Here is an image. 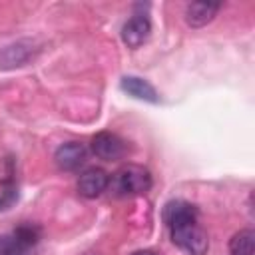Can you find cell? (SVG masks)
<instances>
[{
    "mask_svg": "<svg viewBox=\"0 0 255 255\" xmlns=\"http://www.w3.org/2000/svg\"><path fill=\"white\" fill-rule=\"evenodd\" d=\"M189 219H197V209L183 199H173L169 203H165L163 207V221L167 227H173L177 223L189 221Z\"/></svg>",
    "mask_w": 255,
    "mask_h": 255,
    "instance_id": "obj_10",
    "label": "cell"
},
{
    "mask_svg": "<svg viewBox=\"0 0 255 255\" xmlns=\"http://www.w3.org/2000/svg\"><path fill=\"white\" fill-rule=\"evenodd\" d=\"M86 157H88V149L80 141H66L54 153L56 165L64 171H76L80 165H84Z\"/></svg>",
    "mask_w": 255,
    "mask_h": 255,
    "instance_id": "obj_7",
    "label": "cell"
},
{
    "mask_svg": "<svg viewBox=\"0 0 255 255\" xmlns=\"http://www.w3.org/2000/svg\"><path fill=\"white\" fill-rule=\"evenodd\" d=\"M92 151L96 157H100L104 161H116V159H122L126 155L128 147H126V141L118 133L100 131L92 139Z\"/></svg>",
    "mask_w": 255,
    "mask_h": 255,
    "instance_id": "obj_4",
    "label": "cell"
},
{
    "mask_svg": "<svg viewBox=\"0 0 255 255\" xmlns=\"http://www.w3.org/2000/svg\"><path fill=\"white\" fill-rule=\"evenodd\" d=\"M253 229H241L237 231L229 241V253L231 255H253Z\"/></svg>",
    "mask_w": 255,
    "mask_h": 255,
    "instance_id": "obj_11",
    "label": "cell"
},
{
    "mask_svg": "<svg viewBox=\"0 0 255 255\" xmlns=\"http://www.w3.org/2000/svg\"><path fill=\"white\" fill-rule=\"evenodd\" d=\"M131 255H155V253L149 251V249H141V251H135V253H131Z\"/></svg>",
    "mask_w": 255,
    "mask_h": 255,
    "instance_id": "obj_13",
    "label": "cell"
},
{
    "mask_svg": "<svg viewBox=\"0 0 255 255\" xmlns=\"http://www.w3.org/2000/svg\"><path fill=\"white\" fill-rule=\"evenodd\" d=\"M120 86H122V90L126 94H129L135 100H143V102H149V104H157L159 102V96H157L155 88L147 80H143V78L124 76L122 82H120Z\"/></svg>",
    "mask_w": 255,
    "mask_h": 255,
    "instance_id": "obj_9",
    "label": "cell"
},
{
    "mask_svg": "<svg viewBox=\"0 0 255 255\" xmlns=\"http://www.w3.org/2000/svg\"><path fill=\"white\" fill-rule=\"evenodd\" d=\"M219 8H221L219 2H191L185 8V22L191 28H201L215 18Z\"/></svg>",
    "mask_w": 255,
    "mask_h": 255,
    "instance_id": "obj_8",
    "label": "cell"
},
{
    "mask_svg": "<svg viewBox=\"0 0 255 255\" xmlns=\"http://www.w3.org/2000/svg\"><path fill=\"white\" fill-rule=\"evenodd\" d=\"M112 183L120 195H139L149 191L153 179L147 167L137 163H128L116 171Z\"/></svg>",
    "mask_w": 255,
    "mask_h": 255,
    "instance_id": "obj_2",
    "label": "cell"
},
{
    "mask_svg": "<svg viewBox=\"0 0 255 255\" xmlns=\"http://www.w3.org/2000/svg\"><path fill=\"white\" fill-rule=\"evenodd\" d=\"M149 34H151V22L143 14L131 16L124 24V28H122V40H124V44L128 48H133V50L139 48L141 44H145L147 38H149Z\"/></svg>",
    "mask_w": 255,
    "mask_h": 255,
    "instance_id": "obj_6",
    "label": "cell"
},
{
    "mask_svg": "<svg viewBox=\"0 0 255 255\" xmlns=\"http://www.w3.org/2000/svg\"><path fill=\"white\" fill-rule=\"evenodd\" d=\"M16 199V185L12 183V179H4L0 177V211L8 209Z\"/></svg>",
    "mask_w": 255,
    "mask_h": 255,
    "instance_id": "obj_12",
    "label": "cell"
},
{
    "mask_svg": "<svg viewBox=\"0 0 255 255\" xmlns=\"http://www.w3.org/2000/svg\"><path fill=\"white\" fill-rule=\"evenodd\" d=\"M110 185V175L102 167H90L78 177V193L86 199L100 197Z\"/></svg>",
    "mask_w": 255,
    "mask_h": 255,
    "instance_id": "obj_5",
    "label": "cell"
},
{
    "mask_svg": "<svg viewBox=\"0 0 255 255\" xmlns=\"http://www.w3.org/2000/svg\"><path fill=\"white\" fill-rule=\"evenodd\" d=\"M169 233H171V241L187 255H205L209 249L207 233L197 223V219L177 223V225L169 227Z\"/></svg>",
    "mask_w": 255,
    "mask_h": 255,
    "instance_id": "obj_1",
    "label": "cell"
},
{
    "mask_svg": "<svg viewBox=\"0 0 255 255\" xmlns=\"http://www.w3.org/2000/svg\"><path fill=\"white\" fill-rule=\"evenodd\" d=\"M40 231L34 225H20L14 231L0 235V255H28L38 243Z\"/></svg>",
    "mask_w": 255,
    "mask_h": 255,
    "instance_id": "obj_3",
    "label": "cell"
}]
</instances>
